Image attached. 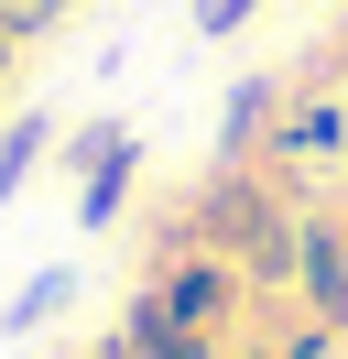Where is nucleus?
I'll list each match as a JSON object with an SVG mask.
<instances>
[{
    "label": "nucleus",
    "instance_id": "f257e3e1",
    "mask_svg": "<svg viewBox=\"0 0 348 359\" xmlns=\"http://www.w3.org/2000/svg\"><path fill=\"white\" fill-rule=\"evenodd\" d=\"M196 218H207L218 262H239V283H294V240H304V229L283 218V207L261 196L250 175H207V196H196Z\"/></svg>",
    "mask_w": 348,
    "mask_h": 359
},
{
    "label": "nucleus",
    "instance_id": "f03ea898",
    "mask_svg": "<svg viewBox=\"0 0 348 359\" xmlns=\"http://www.w3.org/2000/svg\"><path fill=\"white\" fill-rule=\"evenodd\" d=\"M152 294H163V305L185 316L196 337H218V327H229V305H239V262H218V250H196V262H174V272H163Z\"/></svg>",
    "mask_w": 348,
    "mask_h": 359
},
{
    "label": "nucleus",
    "instance_id": "7ed1b4c3",
    "mask_svg": "<svg viewBox=\"0 0 348 359\" xmlns=\"http://www.w3.org/2000/svg\"><path fill=\"white\" fill-rule=\"evenodd\" d=\"M294 283H304V305H316V327H348V229L337 218H304Z\"/></svg>",
    "mask_w": 348,
    "mask_h": 359
},
{
    "label": "nucleus",
    "instance_id": "20e7f679",
    "mask_svg": "<svg viewBox=\"0 0 348 359\" xmlns=\"http://www.w3.org/2000/svg\"><path fill=\"white\" fill-rule=\"evenodd\" d=\"M120 348H130V359H218V337H196L185 316L142 283V294H130V316H120Z\"/></svg>",
    "mask_w": 348,
    "mask_h": 359
},
{
    "label": "nucleus",
    "instance_id": "39448f33",
    "mask_svg": "<svg viewBox=\"0 0 348 359\" xmlns=\"http://www.w3.org/2000/svg\"><path fill=\"white\" fill-rule=\"evenodd\" d=\"M337 142H348V109H337V98L304 88V98H283V109H272V153L316 163V153H337Z\"/></svg>",
    "mask_w": 348,
    "mask_h": 359
},
{
    "label": "nucleus",
    "instance_id": "423d86ee",
    "mask_svg": "<svg viewBox=\"0 0 348 359\" xmlns=\"http://www.w3.org/2000/svg\"><path fill=\"white\" fill-rule=\"evenodd\" d=\"M272 109H283V88H272V76H239V88H229V109H218V153H250V142L272 131Z\"/></svg>",
    "mask_w": 348,
    "mask_h": 359
},
{
    "label": "nucleus",
    "instance_id": "0eeeda50",
    "mask_svg": "<svg viewBox=\"0 0 348 359\" xmlns=\"http://www.w3.org/2000/svg\"><path fill=\"white\" fill-rule=\"evenodd\" d=\"M65 294H76V272H65V262H44V272H33V283H22V294H11V305H0V337H33V327H44V316H65Z\"/></svg>",
    "mask_w": 348,
    "mask_h": 359
},
{
    "label": "nucleus",
    "instance_id": "6e6552de",
    "mask_svg": "<svg viewBox=\"0 0 348 359\" xmlns=\"http://www.w3.org/2000/svg\"><path fill=\"white\" fill-rule=\"evenodd\" d=\"M33 163H55V120L22 109V120H11V142H0V196H22V185H33Z\"/></svg>",
    "mask_w": 348,
    "mask_h": 359
},
{
    "label": "nucleus",
    "instance_id": "1a4fd4ad",
    "mask_svg": "<svg viewBox=\"0 0 348 359\" xmlns=\"http://www.w3.org/2000/svg\"><path fill=\"white\" fill-rule=\"evenodd\" d=\"M130 163H142V153H130V142H120V153H109L98 175L76 185V218H87V229H109V218H120V196H130Z\"/></svg>",
    "mask_w": 348,
    "mask_h": 359
},
{
    "label": "nucleus",
    "instance_id": "9d476101",
    "mask_svg": "<svg viewBox=\"0 0 348 359\" xmlns=\"http://www.w3.org/2000/svg\"><path fill=\"white\" fill-rule=\"evenodd\" d=\"M120 142H130V131H120V120H87V131H76V142H65V153H55V163H65V175H76V185H87V175H98V163H109V153H120Z\"/></svg>",
    "mask_w": 348,
    "mask_h": 359
},
{
    "label": "nucleus",
    "instance_id": "9b49d317",
    "mask_svg": "<svg viewBox=\"0 0 348 359\" xmlns=\"http://www.w3.org/2000/svg\"><path fill=\"white\" fill-rule=\"evenodd\" d=\"M250 11H261V0H196V33L229 44V33H250Z\"/></svg>",
    "mask_w": 348,
    "mask_h": 359
},
{
    "label": "nucleus",
    "instance_id": "f8f14e48",
    "mask_svg": "<svg viewBox=\"0 0 348 359\" xmlns=\"http://www.w3.org/2000/svg\"><path fill=\"white\" fill-rule=\"evenodd\" d=\"M11 55H22V33H11V11H0V76H11Z\"/></svg>",
    "mask_w": 348,
    "mask_h": 359
},
{
    "label": "nucleus",
    "instance_id": "ddd939ff",
    "mask_svg": "<svg viewBox=\"0 0 348 359\" xmlns=\"http://www.w3.org/2000/svg\"><path fill=\"white\" fill-rule=\"evenodd\" d=\"M87 359H130V348H120V337H109V348H87Z\"/></svg>",
    "mask_w": 348,
    "mask_h": 359
},
{
    "label": "nucleus",
    "instance_id": "4468645a",
    "mask_svg": "<svg viewBox=\"0 0 348 359\" xmlns=\"http://www.w3.org/2000/svg\"><path fill=\"white\" fill-rule=\"evenodd\" d=\"M337 55H348V22H337Z\"/></svg>",
    "mask_w": 348,
    "mask_h": 359
},
{
    "label": "nucleus",
    "instance_id": "2eb2a0df",
    "mask_svg": "<svg viewBox=\"0 0 348 359\" xmlns=\"http://www.w3.org/2000/svg\"><path fill=\"white\" fill-rule=\"evenodd\" d=\"M55 11H76V0H55Z\"/></svg>",
    "mask_w": 348,
    "mask_h": 359
}]
</instances>
